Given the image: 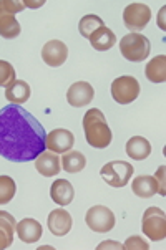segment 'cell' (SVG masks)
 Returning a JSON list of instances; mask_svg holds the SVG:
<instances>
[{
  "label": "cell",
  "mask_w": 166,
  "mask_h": 250,
  "mask_svg": "<svg viewBox=\"0 0 166 250\" xmlns=\"http://www.w3.org/2000/svg\"><path fill=\"white\" fill-rule=\"evenodd\" d=\"M71 224H73V219H71L70 212H67L62 207L60 209L52 210L48 215V229H50V232L57 237L67 235L68 232L71 230Z\"/></svg>",
  "instance_id": "obj_13"
},
{
  "label": "cell",
  "mask_w": 166,
  "mask_h": 250,
  "mask_svg": "<svg viewBox=\"0 0 166 250\" xmlns=\"http://www.w3.org/2000/svg\"><path fill=\"white\" fill-rule=\"evenodd\" d=\"M93 96H95L93 86L87 82H76L71 84L67 91V101L70 103V106H73V108L87 106L88 103H92Z\"/></svg>",
  "instance_id": "obj_12"
},
{
  "label": "cell",
  "mask_w": 166,
  "mask_h": 250,
  "mask_svg": "<svg viewBox=\"0 0 166 250\" xmlns=\"http://www.w3.org/2000/svg\"><path fill=\"white\" fill-rule=\"evenodd\" d=\"M44 0H40V2H28V0H25L24 2V7H30V8H38V7H42L44 5Z\"/></svg>",
  "instance_id": "obj_31"
},
{
  "label": "cell",
  "mask_w": 166,
  "mask_h": 250,
  "mask_svg": "<svg viewBox=\"0 0 166 250\" xmlns=\"http://www.w3.org/2000/svg\"><path fill=\"white\" fill-rule=\"evenodd\" d=\"M85 220H87V226L93 232H98V234H105V232L113 230L115 222H117L115 214L105 206H93L92 209H88L87 215H85Z\"/></svg>",
  "instance_id": "obj_9"
},
{
  "label": "cell",
  "mask_w": 166,
  "mask_h": 250,
  "mask_svg": "<svg viewBox=\"0 0 166 250\" xmlns=\"http://www.w3.org/2000/svg\"><path fill=\"white\" fill-rule=\"evenodd\" d=\"M101 249H123V245L118 242H103L98 245V250H101Z\"/></svg>",
  "instance_id": "obj_30"
},
{
  "label": "cell",
  "mask_w": 166,
  "mask_h": 250,
  "mask_svg": "<svg viewBox=\"0 0 166 250\" xmlns=\"http://www.w3.org/2000/svg\"><path fill=\"white\" fill-rule=\"evenodd\" d=\"M103 20L100 19L98 15H85L82 20H80V23H78V30L80 33H82V37L85 38H90V35L95 30H98L100 27H103Z\"/></svg>",
  "instance_id": "obj_23"
},
{
  "label": "cell",
  "mask_w": 166,
  "mask_h": 250,
  "mask_svg": "<svg viewBox=\"0 0 166 250\" xmlns=\"http://www.w3.org/2000/svg\"><path fill=\"white\" fill-rule=\"evenodd\" d=\"M62 161V169L70 174H76V172L83 171L87 166V158L80 151H68L63 154Z\"/></svg>",
  "instance_id": "obj_22"
},
{
  "label": "cell",
  "mask_w": 166,
  "mask_h": 250,
  "mask_svg": "<svg viewBox=\"0 0 166 250\" xmlns=\"http://www.w3.org/2000/svg\"><path fill=\"white\" fill-rule=\"evenodd\" d=\"M88 40H90L93 48L98 50V52H106V50H110L117 43V37H115V33L106 25L93 32Z\"/></svg>",
  "instance_id": "obj_18"
},
{
  "label": "cell",
  "mask_w": 166,
  "mask_h": 250,
  "mask_svg": "<svg viewBox=\"0 0 166 250\" xmlns=\"http://www.w3.org/2000/svg\"><path fill=\"white\" fill-rule=\"evenodd\" d=\"M144 75L151 83H165L166 80V57L165 55H158L153 60L146 63L144 68Z\"/></svg>",
  "instance_id": "obj_21"
},
{
  "label": "cell",
  "mask_w": 166,
  "mask_h": 250,
  "mask_svg": "<svg viewBox=\"0 0 166 250\" xmlns=\"http://www.w3.org/2000/svg\"><path fill=\"white\" fill-rule=\"evenodd\" d=\"M35 169L45 177H53L62 171V161L57 152H42L35 159Z\"/></svg>",
  "instance_id": "obj_14"
},
{
  "label": "cell",
  "mask_w": 166,
  "mask_h": 250,
  "mask_svg": "<svg viewBox=\"0 0 166 250\" xmlns=\"http://www.w3.org/2000/svg\"><path fill=\"white\" fill-rule=\"evenodd\" d=\"M68 57V46L60 40H50L47 42L42 48V60L48 66H62L67 62Z\"/></svg>",
  "instance_id": "obj_11"
},
{
  "label": "cell",
  "mask_w": 166,
  "mask_h": 250,
  "mask_svg": "<svg viewBox=\"0 0 166 250\" xmlns=\"http://www.w3.org/2000/svg\"><path fill=\"white\" fill-rule=\"evenodd\" d=\"M126 154L135 161H143L151 154V144L142 136H133L126 143Z\"/></svg>",
  "instance_id": "obj_19"
},
{
  "label": "cell",
  "mask_w": 166,
  "mask_h": 250,
  "mask_svg": "<svg viewBox=\"0 0 166 250\" xmlns=\"http://www.w3.org/2000/svg\"><path fill=\"white\" fill-rule=\"evenodd\" d=\"M151 19V8L144 3H130L128 7L123 10V22L125 27L128 28L131 33L142 32L144 27L148 25Z\"/></svg>",
  "instance_id": "obj_8"
},
{
  "label": "cell",
  "mask_w": 166,
  "mask_h": 250,
  "mask_svg": "<svg viewBox=\"0 0 166 250\" xmlns=\"http://www.w3.org/2000/svg\"><path fill=\"white\" fill-rule=\"evenodd\" d=\"M131 189H133L136 196L142 199H150L155 194H158V184H156L155 177L151 176H138L136 179H133Z\"/></svg>",
  "instance_id": "obj_20"
},
{
  "label": "cell",
  "mask_w": 166,
  "mask_h": 250,
  "mask_svg": "<svg viewBox=\"0 0 166 250\" xmlns=\"http://www.w3.org/2000/svg\"><path fill=\"white\" fill-rule=\"evenodd\" d=\"M32 95L30 84L24 80H15L5 88V98L10 101L12 104H22L25 103Z\"/></svg>",
  "instance_id": "obj_17"
},
{
  "label": "cell",
  "mask_w": 166,
  "mask_h": 250,
  "mask_svg": "<svg viewBox=\"0 0 166 250\" xmlns=\"http://www.w3.org/2000/svg\"><path fill=\"white\" fill-rule=\"evenodd\" d=\"M42 234H44V229H42L40 222L35 219L27 217L17 224V235H19V239L25 244L38 242Z\"/></svg>",
  "instance_id": "obj_15"
},
{
  "label": "cell",
  "mask_w": 166,
  "mask_h": 250,
  "mask_svg": "<svg viewBox=\"0 0 166 250\" xmlns=\"http://www.w3.org/2000/svg\"><path fill=\"white\" fill-rule=\"evenodd\" d=\"M83 131L87 143L96 149H105L112 143V129L106 123L105 114L98 108H92L83 116Z\"/></svg>",
  "instance_id": "obj_2"
},
{
  "label": "cell",
  "mask_w": 166,
  "mask_h": 250,
  "mask_svg": "<svg viewBox=\"0 0 166 250\" xmlns=\"http://www.w3.org/2000/svg\"><path fill=\"white\" fill-rule=\"evenodd\" d=\"M143 234L153 242L163 240L166 237V215L160 207H148L143 214L142 222Z\"/></svg>",
  "instance_id": "obj_5"
},
{
  "label": "cell",
  "mask_w": 166,
  "mask_h": 250,
  "mask_svg": "<svg viewBox=\"0 0 166 250\" xmlns=\"http://www.w3.org/2000/svg\"><path fill=\"white\" fill-rule=\"evenodd\" d=\"M140 90H142V86L135 76L123 75L112 83V96L120 104L133 103L140 96Z\"/></svg>",
  "instance_id": "obj_7"
},
{
  "label": "cell",
  "mask_w": 166,
  "mask_h": 250,
  "mask_svg": "<svg viewBox=\"0 0 166 250\" xmlns=\"http://www.w3.org/2000/svg\"><path fill=\"white\" fill-rule=\"evenodd\" d=\"M17 192L15 181L8 176H0V206L8 204Z\"/></svg>",
  "instance_id": "obj_24"
},
{
  "label": "cell",
  "mask_w": 166,
  "mask_h": 250,
  "mask_svg": "<svg viewBox=\"0 0 166 250\" xmlns=\"http://www.w3.org/2000/svg\"><path fill=\"white\" fill-rule=\"evenodd\" d=\"M44 126L20 104L0 109V156L12 163L35 161L45 147Z\"/></svg>",
  "instance_id": "obj_1"
},
{
  "label": "cell",
  "mask_w": 166,
  "mask_h": 250,
  "mask_svg": "<svg viewBox=\"0 0 166 250\" xmlns=\"http://www.w3.org/2000/svg\"><path fill=\"white\" fill-rule=\"evenodd\" d=\"M123 249H126V250H138V249L140 250H148V249H150V245L144 242L142 237L133 235V237H130L125 244H123Z\"/></svg>",
  "instance_id": "obj_27"
},
{
  "label": "cell",
  "mask_w": 166,
  "mask_h": 250,
  "mask_svg": "<svg viewBox=\"0 0 166 250\" xmlns=\"http://www.w3.org/2000/svg\"><path fill=\"white\" fill-rule=\"evenodd\" d=\"M12 242H14V234H10L8 230L0 227V250L10 247Z\"/></svg>",
  "instance_id": "obj_28"
},
{
  "label": "cell",
  "mask_w": 166,
  "mask_h": 250,
  "mask_svg": "<svg viewBox=\"0 0 166 250\" xmlns=\"http://www.w3.org/2000/svg\"><path fill=\"white\" fill-rule=\"evenodd\" d=\"M75 144V136L68 129H53L45 138V147L52 152H68Z\"/></svg>",
  "instance_id": "obj_10"
},
{
  "label": "cell",
  "mask_w": 166,
  "mask_h": 250,
  "mask_svg": "<svg viewBox=\"0 0 166 250\" xmlns=\"http://www.w3.org/2000/svg\"><path fill=\"white\" fill-rule=\"evenodd\" d=\"M50 197L53 199V202L57 206L71 204V201H73V197H75L73 186H71L67 179L53 181L52 188H50Z\"/></svg>",
  "instance_id": "obj_16"
},
{
  "label": "cell",
  "mask_w": 166,
  "mask_h": 250,
  "mask_svg": "<svg viewBox=\"0 0 166 250\" xmlns=\"http://www.w3.org/2000/svg\"><path fill=\"white\" fill-rule=\"evenodd\" d=\"M24 2L19 0H0V37L12 40L22 32V27L17 22L15 14L24 10Z\"/></svg>",
  "instance_id": "obj_3"
},
{
  "label": "cell",
  "mask_w": 166,
  "mask_h": 250,
  "mask_svg": "<svg viewBox=\"0 0 166 250\" xmlns=\"http://www.w3.org/2000/svg\"><path fill=\"white\" fill-rule=\"evenodd\" d=\"M155 179H156V184L158 186V192L161 194V196H165V166H160V169L156 171L155 174Z\"/></svg>",
  "instance_id": "obj_29"
},
{
  "label": "cell",
  "mask_w": 166,
  "mask_h": 250,
  "mask_svg": "<svg viewBox=\"0 0 166 250\" xmlns=\"http://www.w3.org/2000/svg\"><path fill=\"white\" fill-rule=\"evenodd\" d=\"M15 68L5 60H0V86H8L12 82H15Z\"/></svg>",
  "instance_id": "obj_25"
},
{
  "label": "cell",
  "mask_w": 166,
  "mask_h": 250,
  "mask_svg": "<svg viewBox=\"0 0 166 250\" xmlns=\"http://www.w3.org/2000/svg\"><path fill=\"white\" fill-rule=\"evenodd\" d=\"M100 176L112 188H125L133 176V166L126 161H112L101 167Z\"/></svg>",
  "instance_id": "obj_6"
},
{
  "label": "cell",
  "mask_w": 166,
  "mask_h": 250,
  "mask_svg": "<svg viewBox=\"0 0 166 250\" xmlns=\"http://www.w3.org/2000/svg\"><path fill=\"white\" fill-rule=\"evenodd\" d=\"M0 227L5 229L10 234L17 232V222H15L14 215L5 212V210H0Z\"/></svg>",
  "instance_id": "obj_26"
},
{
  "label": "cell",
  "mask_w": 166,
  "mask_h": 250,
  "mask_svg": "<svg viewBox=\"0 0 166 250\" xmlns=\"http://www.w3.org/2000/svg\"><path fill=\"white\" fill-rule=\"evenodd\" d=\"M120 52L130 62H143L151 52L150 40L142 33H128L120 40Z\"/></svg>",
  "instance_id": "obj_4"
}]
</instances>
